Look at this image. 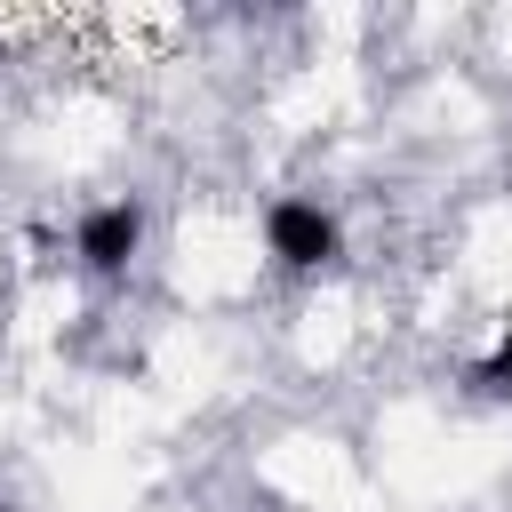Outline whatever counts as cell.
<instances>
[{
    "instance_id": "6da1fadb",
    "label": "cell",
    "mask_w": 512,
    "mask_h": 512,
    "mask_svg": "<svg viewBox=\"0 0 512 512\" xmlns=\"http://www.w3.org/2000/svg\"><path fill=\"white\" fill-rule=\"evenodd\" d=\"M264 248H272L280 272H320V264H336L344 232H336V216L320 200H272L264 208Z\"/></svg>"
},
{
    "instance_id": "7a4b0ae2",
    "label": "cell",
    "mask_w": 512,
    "mask_h": 512,
    "mask_svg": "<svg viewBox=\"0 0 512 512\" xmlns=\"http://www.w3.org/2000/svg\"><path fill=\"white\" fill-rule=\"evenodd\" d=\"M136 240H144V208H136V200H104V208H88L80 232H72V248H80L88 272H128Z\"/></svg>"
},
{
    "instance_id": "3957f363",
    "label": "cell",
    "mask_w": 512,
    "mask_h": 512,
    "mask_svg": "<svg viewBox=\"0 0 512 512\" xmlns=\"http://www.w3.org/2000/svg\"><path fill=\"white\" fill-rule=\"evenodd\" d=\"M472 384L480 392H512V320H504V336H496V352L472 368Z\"/></svg>"
}]
</instances>
